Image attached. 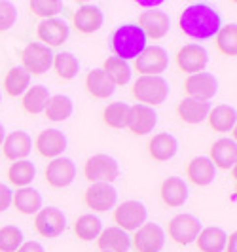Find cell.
Here are the masks:
<instances>
[{"label": "cell", "instance_id": "obj_1", "mask_svg": "<svg viewBox=\"0 0 237 252\" xmlns=\"http://www.w3.org/2000/svg\"><path fill=\"white\" fill-rule=\"evenodd\" d=\"M178 27L188 38L209 40V38L216 36V32L220 31L222 17L209 4L194 2L182 10L180 17H178Z\"/></svg>", "mask_w": 237, "mask_h": 252}, {"label": "cell", "instance_id": "obj_2", "mask_svg": "<svg viewBox=\"0 0 237 252\" xmlns=\"http://www.w3.org/2000/svg\"><path fill=\"white\" fill-rule=\"evenodd\" d=\"M146 40L148 38L137 23H125L114 31L110 38V48L114 51V57L129 61V59H137L142 53V50L146 48Z\"/></svg>", "mask_w": 237, "mask_h": 252}, {"label": "cell", "instance_id": "obj_3", "mask_svg": "<svg viewBox=\"0 0 237 252\" xmlns=\"http://www.w3.org/2000/svg\"><path fill=\"white\" fill-rule=\"evenodd\" d=\"M133 97L138 101V104L144 106H160L169 97V82L163 76H140L135 80L131 88Z\"/></svg>", "mask_w": 237, "mask_h": 252}, {"label": "cell", "instance_id": "obj_4", "mask_svg": "<svg viewBox=\"0 0 237 252\" xmlns=\"http://www.w3.org/2000/svg\"><path fill=\"white\" fill-rule=\"evenodd\" d=\"M118 175H120L118 161L108 154H95L88 158V161L84 163V177L91 184H97V182L112 184Z\"/></svg>", "mask_w": 237, "mask_h": 252}, {"label": "cell", "instance_id": "obj_5", "mask_svg": "<svg viewBox=\"0 0 237 252\" xmlns=\"http://www.w3.org/2000/svg\"><path fill=\"white\" fill-rule=\"evenodd\" d=\"M201 227L200 218H196L194 215H176L169 220V226H167V233L169 237L175 241L176 245L180 247H188L190 243L198 239Z\"/></svg>", "mask_w": 237, "mask_h": 252}, {"label": "cell", "instance_id": "obj_6", "mask_svg": "<svg viewBox=\"0 0 237 252\" xmlns=\"http://www.w3.org/2000/svg\"><path fill=\"white\" fill-rule=\"evenodd\" d=\"M146 216H148L146 207L140 201H124L114 211V224L125 233H129V231L135 233L138 227L146 222Z\"/></svg>", "mask_w": 237, "mask_h": 252}, {"label": "cell", "instance_id": "obj_7", "mask_svg": "<svg viewBox=\"0 0 237 252\" xmlns=\"http://www.w3.org/2000/svg\"><path fill=\"white\" fill-rule=\"evenodd\" d=\"M21 61H23V68L27 70L29 76H40L44 72H48L53 63V53L50 48L33 42V44H27L23 51H21Z\"/></svg>", "mask_w": 237, "mask_h": 252}, {"label": "cell", "instance_id": "obj_8", "mask_svg": "<svg viewBox=\"0 0 237 252\" xmlns=\"http://www.w3.org/2000/svg\"><path fill=\"white\" fill-rule=\"evenodd\" d=\"M67 227V218L57 207H46L40 209L34 215V229L38 235L46 237V239H55L59 237Z\"/></svg>", "mask_w": 237, "mask_h": 252}, {"label": "cell", "instance_id": "obj_9", "mask_svg": "<svg viewBox=\"0 0 237 252\" xmlns=\"http://www.w3.org/2000/svg\"><path fill=\"white\" fill-rule=\"evenodd\" d=\"M169 64V55L162 46H146L135 59V68L140 76H162Z\"/></svg>", "mask_w": 237, "mask_h": 252}, {"label": "cell", "instance_id": "obj_10", "mask_svg": "<svg viewBox=\"0 0 237 252\" xmlns=\"http://www.w3.org/2000/svg\"><path fill=\"white\" fill-rule=\"evenodd\" d=\"M207 63H209V53L200 44H186L176 53V64L188 76L205 72Z\"/></svg>", "mask_w": 237, "mask_h": 252}, {"label": "cell", "instance_id": "obj_11", "mask_svg": "<svg viewBox=\"0 0 237 252\" xmlns=\"http://www.w3.org/2000/svg\"><path fill=\"white\" fill-rule=\"evenodd\" d=\"M135 252H160L165 245V233L162 226L154 222H144L131 237Z\"/></svg>", "mask_w": 237, "mask_h": 252}, {"label": "cell", "instance_id": "obj_12", "mask_svg": "<svg viewBox=\"0 0 237 252\" xmlns=\"http://www.w3.org/2000/svg\"><path fill=\"white\" fill-rule=\"evenodd\" d=\"M46 182L50 184L51 188H68L76 177V165L70 158H55L51 159L46 171H44Z\"/></svg>", "mask_w": 237, "mask_h": 252}, {"label": "cell", "instance_id": "obj_13", "mask_svg": "<svg viewBox=\"0 0 237 252\" xmlns=\"http://www.w3.org/2000/svg\"><path fill=\"white\" fill-rule=\"evenodd\" d=\"M184 91L190 99L198 101H211L212 97L218 93V80L211 72H200L192 74L184 82Z\"/></svg>", "mask_w": 237, "mask_h": 252}, {"label": "cell", "instance_id": "obj_14", "mask_svg": "<svg viewBox=\"0 0 237 252\" xmlns=\"http://www.w3.org/2000/svg\"><path fill=\"white\" fill-rule=\"evenodd\" d=\"M68 34H70V29H68V25L63 19L53 17V19H42L38 23V29H36L38 40L44 42L42 46H46L50 50L51 48H59L61 44H65Z\"/></svg>", "mask_w": 237, "mask_h": 252}, {"label": "cell", "instance_id": "obj_15", "mask_svg": "<svg viewBox=\"0 0 237 252\" xmlns=\"http://www.w3.org/2000/svg\"><path fill=\"white\" fill-rule=\"evenodd\" d=\"M34 148L46 159L61 158V154L67 150V137L59 129H44L38 133L36 140H34Z\"/></svg>", "mask_w": 237, "mask_h": 252}, {"label": "cell", "instance_id": "obj_16", "mask_svg": "<svg viewBox=\"0 0 237 252\" xmlns=\"http://www.w3.org/2000/svg\"><path fill=\"white\" fill-rule=\"evenodd\" d=\"M158 126V112L144 104H135L129 106V120H127V129L133 135H148Z\"/></svg>", "mask_w": 237, "mask_h": 252}, {"label": "cell", "instance_id": "obj_17", "mask_svg": "<svg viewBox=\"0 0 237 252\" xmlns=\"http://www.w3.org/2000/svg\"><path fill=\"white\" fill-rule=\"evenodd\" d=\"M137 25L142 29L146 38L152 40H162L171 31V17L160 10H148L138 15Z\"/></svg>", "mask_w": 237, "mask_h": 252}, {"label": "cell", "instance_id": "obj_18", "mask_svg": "<svg viewBox=\"0 0 237 252\" xmlns=\"http://www.w3.org/2000/svg\"><path fill=\"white\" fill-rule=\"evenodd\" d=\"M86 205L89 209L97 211V213H104L108 209H112L118 199V191L112 184H104V182H97V184H91L86 189Z\"/></svg>", "mask_w": 237, "mask_h": 252}, {"label": "cell", "instance_id": "obj_19", "mask_svg": "<svg viewBox=\"0 0 237 252\" xmlns=\"http://www.w3.org/2000/svg\"><path fill=\"white\" fill-rule=\"evenodd\" d=\"M33 152V139L25 131H13L2 142V154L10 161H21Z\"/></svg>", "mask_w": 237, "mask_h": 252}, {"label": "cell", "instance_id": "obj_20", "mask_svg": "<svg viewBox=\"0 0 237 252\" xmlns=\"http://www.w3.org/2000/svg\"><path fill=\"white\" fill-rule=\"evenodd\" d=\"M104 21V15L97 6L93 4H84L80 6L72 15V23H74L76 31L82 34H93L97 32Z\"/></svg>", "mask_w": 237, "mask_h": 252}, {"label": "cell", "instance_id": "obj_21", "mask_svg": "<svg viewBox=\"0 0 237 252\" xmlns=\"http://www.w3.org/2000/svg\"><path fill=\"white\" fill-rule=\"evenodd\" d=\"M186 177L194 186L205 188L214 182L216 178V167L212 165V161L205 156L194 158L190 163L186 165Z\"/></svg>", "mask_w": 237, "mask_h": 252}, {"label": "cell", "instance_id": "obj_22", "mask_svg": "<svg viewBox=\"0 0 237 252\" xmlns=\"http://www.w3.org/2000/svg\"><path fill=\"white\" fill-rule=\"evenodd\" d=\"M209 159L218 169H236L237 161V144L234 139H218L211 144V156Z\"/></svg>", "mask_w": 237, "mask_h": 252}, {"label": "cell", "instance_id": "obj_23", "mask_svg": "<svg viewBox=\"0 0 237 252\" xmlns=\"http://www.w3.org/2000/svg\"><path fill=\"white\" fill-rule=\"evenodd\" d=\"M176 150H178V140L171 135V133H158L154 135L148 142V154L154 161H169L175 158Z\"/></svg>", "mask_w": 237, "mask_h": 252}, {"label": "cell", "instance_id": "obj_24", "mask_svg": "<svg viewBox=\"0 0 237 252\" xmlns=\"http://www.w3.org/2000/svg\"><path fill=\"white\" fill-rule=\"evenodd\" d=\"M160 197L167 207H182L188 201V186L182 178L169 177L160 186Z\"/></svg>", "mask_w": 237, "mask_h": 252}, {"label": "cell", "instance_id": "obj_25", "mask_svg": "<svg viewBox=\"0 0 237 252\" xmlns=\"http://www.w3.org/2000/svg\"><path fill=\"white\" fill-rule=\"evenodd\" d=\"M209 110H211V104L207 101H198V99H190V97H184L176 104L178 118L190 126H198L201 122H205Z\"/></svg>", "mask_w": 237, "mask_h": 252}, {"label": "cell", "instance_id": "obj_26", "mask_svg": "<svg viewBox=\"0 0 237 252\" xmlns=\"http://www.w3.org/2000/svg\"><path fill=\"white\" fill-rule=\"evenodd\" d=\"M97 245L104 252H127L131 249V237L120 227H106L97 237Z\"/></svg>", "mask_w": 237, "mask_h": 252}, {"label": "cell", "instance_id": "obj_27", "mask_svg": "<svg viewBox=\"0 0 237 252\" xmlns=\"http://www.w3.org/2000/svg\"><path fill=\"white\" fill-rule=\"evenodd\" d=\"M207 122H209L212 131H216V133L236 131V122H237L236 108L230 106V104H218V106H214V108L209 110Z\"/></svg>", "mask_w": 237, "mask_h": 252}, {"label": "cell", "instance_id": "obj_28", "mask_svg": "<svg viewBox=\"0 0 237 252\" xmlns=\"http://www.w3.org/2000/svg\"><path fill=\"white\" fill-rule=\"evenodd\" d=\"M114 89H116L114 84L108 80V76L102 72V68H95V70L88 72V76H86V91L93 99L104 101V99L112 97Z\"/></svg>", "mask_w": 237, "mask_h": 252}, {"label": "cell", "instance_id": "obj_29", "mask_svg": "<svg viewBox=\"0 0 237 252\" xmlns=\"http://www.w3.org/2000/svg\"><path fill=\"white\" fill-rule=\"evenodd\" d=\"M12 203L13 207L17 209V213H21L25 216H33L42 209V195L34 188L27 186V188H19L13 193Z\"/></svg>", "mask_w": 237, "mask_h": 252}, {"label": "cell", "instance_id": "obj_30", "mask_svg": "<svg viewBox=\"0 0 237 252\" xmlns=\"http://www.w3.org/2000/svg\"><path fill=\"white\" fill-rule=\"evenodd\" d=\"M226 239H228V235L222 227L209 226L200 231L196 245H198L200 252H222L226 247Z\"/></svg>", "mask_w": 237, "mask_h": 252}, {"label": "cell", "instance_id": "obj_31", "mask_svg": "<svg viewBox=\"0 0 237 252\" xmlns=\"http://www.w3.org/2000/svg\"><path fill=\"white\" fill-rule=\"evenodd\" d=\"M50 97L51 95L46 86H33V88H29L25 91L21 106H23V110L27 114L38 116V114H42L46 110V104L50 101Z\"/></svg>", "mask_w": 237, "mask_h": 252}, {"label": "cell", "instance_id": "obj_32", "mask_svg": "<svg viewBox=\"0 0 237 252\" xmlns=\"http://www.w3.org/2000/svg\"><path fill=\"white\" fill-rule=\"evenodd\" d=\"M102 72L108 76V80L116 86H127L131 82V66L127 61H122L118 57H108L102 64Z\"/></svg>", "mask_w": 237, "mask_h": 252}, {"label": "cell", "instance_id": "obj_33", "mask_svg": "<svg viewBox=\"0 0 237 252\" xmlns=\"http://www.w3.org/2000/svg\"><path fill=\"white\" fill-rule=\"evenodd\" d=\"M31 84V76L27 74V70L23 66H13L8 70V74L4 78V91L10 97H19L23 95Z\"/></svg>", "mask_w": 237, "mask_h": 252}, {"label": "cell", "instance_id": "obj_34", "mask_svg": "<svg viewBox=\"0 0 237 252\" xmlns=\"http://www.w3.org/2000/svg\"><path fill=\"white\" fill-rule=\"evenodd\" d=\"M34 175H36V169H34L33 161H29V159L15 161L8 169V180H10V184L17 186V188H27L33 182Z\"/></svg>", "mask_w": 237, "mask_h": 252}, {"label": "cell", "instance_id": "obj_35", "mask_svg": "<svg viewBox=\"0 0 237 252\" xmlns=\"http://www.w3.org/2000/svg\"><path fill=\"white\" fill-rule=\"evenodd\" d=\"M72 110H74V106H72L70 97H67V95H53V97H50L48 104H46L44 114L51 122H63V120L72 116Z\"/></svg>", "mask_w": 237, "mask_h": 252}, {"label": "cell", "instance_id": "obj_36", "mask_svg": "<svg viewBox=\"0 0 237 252\" xmlns=\"http://www.w3.org/2000/svg\"><path fill=\"white\" fill-rule=\"evenodd\" d=\"M51 66L55 68L57 76H59L61 80H65V82H70L72 78H76L78 70H80L78 59H76L72 53H68V51H61V53L53 55Z\"/></svg>", "mask_w": 237, "mask_h": 252}, {"label": "cell", "instance_id": "obj_37", "mask_svg": "<svg viewBox=\"0 0 237 252\" xmlns=\"http://www.w3.org/2000/svg\"><path fill=\"white\" fill-rule=\"evenodd\" d=\"M102 231V222L93 215H82L74 222V235L80 241H93Z\"/></svg>", "mask_w": 237, "mask_h": 252}, {"label": "cell", "instance_id": "obj_38", "mask_svg": "<svg viewBox=\"0 0 237 252\" xmlns=\"http://www.w3.org/2000/svg\"><path fill=\"white\" fill-rule=\"evenodd\" d=\"M129 120V104L127 102H110L102 110V122L112 129H124Z\"/></svg>", "mask_w": 237, "mask_h": 252}, {"label": "cell", "instance_id": "obj_39", "mask_svg": "<svg viewBox=\"0 0 237 252\" xmlns=\"http://www.w3.org/2000/svg\"><path fill=\"white\" fill-rule=\"evenodd\" d=\"M216 48L226 57H236L237 55V25L220 27L216 32Z\"/></svg>", "mask_w": 237, "mask_h": 252}, {"label": "cell", "instance_id": "obj_40", "mask_svg": "<svg viewBox=\"0 0 237 252\" xmlns=\"http://www.w3.org/2000/svg\"><path fill=\"white\" fill-rule=\"evenodd\" d=\"M23 243V231L17 226L0 227V252H15Z\"/></svg>", "mask_w": 237, "mask_h": 252}, {"label": "cell", "instance_id": "obj_41", "mask_svg": "<svg viewBox=\"0 0 237 252\" xmlns=\"http://www.w3.org/2000/svg\"><path fill=\"white\" fill-rule=\"evenodd\" d=\"M31 12L42 19H53L59 12H63V2L57 0H33L29 4Z\"/></svg>", "mask_w": 237, "mask_h": 252}, {"label": "cell", "instance_id": "obj_42", "mask_svg": "<svg viewBox=\"0 0 237 252\" xmlns=\"http://www.w3.org/2000/svg\"><path fill=\"white\" fill-rule=\"evenodd\" d=\"M17 21V10L12 2L0 0V32L10 31Z\"/></svg>", "mask_w": 237, "mask_h": 252}, {"label": "cell", "instance_id": "obj_43", "mask_svg": "<svg viewBox=\"0 0 237 252\" xmlns=\"http://www.w3.org/2000/svg\"><path fill=\"white\" fill-rule=\"evenodd\" d=\"M12 195H13L12 189L8 188V186H4V184H0V213H4L6 209H10Z\"/></svg>", "mask_w": 237, "mask_h": 252}, {"label": "cell", "instance_id": "obj_44", "mask_svg": "<svg viewBox=\"0 0 237 252\" xmlns=\"http://www.w3.org/2000/svg\"><path fill=\"white\" fill-rule=\"evenodd\" d=\"M15 252H44V247L36 241H27Z\"/></svg>", "mask_w": 237, "mask_h": 252}, {"label": "cell", "instance_id": "obj_45", "mask_svg": "<svg viewBox=\"0 0 237 252\" xmlns=\"http://www.w3.org/2000/svg\"><path fill=\"white\" fill-rule=\"evenodd\" d=\"M226 252H237V233L236 231H232L230 233V237L226 239Z\"/></svg>", "mask_w": 237, "mask_h": 252}, {"label": "cell", "instance_id": "obj_46", "mask_svg": "<svg viewBox=\"0 0 237 252\" xmlns=\"http://www.w3.org/2000/svg\"><path fill=\"white\" fill-rule=\"evenodd\" d=\"M137 4L140 6V8H150V10H154V8L162 6V0H154V2H144V0H138Z\"/></svg>", "mask_w": 237, "mask_h": 252}, {"label": "cell", "instance_id": "obj_47", "mask_svg": "<svg viewBox=\"0 0 237 252\" xmlns=\"http://www.w3.org/2000/svg\"><path fill=\"white\" fill-rule=\"evenodd\" d=\"M4 139H6V131H4V126L0 124V146H2V142H4Z\"/></svg>", "mask_w": 237, "mask_h": 252}, {"label": "cell", "instance_id": "obj_48", "mask_svg": "<svg viewBox=\"0 0 237 252\" xmlns=\"http://www.w3.org/2000/svg\"><path fill=\"white\" fill-rule=\"evenodd\" d=\"M0 99H2V95H0Z\"/></svg>", "mask_w": 237, "mask_h": 252}, {"label": "cell", "instance_id": "obj_49", "mask_svg": "<svg viewBox=\"0 0 237 252\" xmlns=\"http://www.w3.org/2000/svg\"><path fill=\"white\" fill-rule=\"evenodd\" d=\"M101 252H104V251H101Z\"/></svg>", "mask_w": 237, "mask_h": 252}]
</instances>
